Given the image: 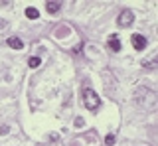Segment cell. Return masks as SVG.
Here are the masks:
<instances>
[{
	"mask_svg": "<svg viewBox=\"0 0 158 146\" xmlns=\"http://www.w3.org/2000/svg\"><path fill=\"white\" fill-rule=\"evenodd\" d=\"M83 101H85V107L89 111H97L101 105V99L93 89H83Z\"/></svg>",
	"mask_w": 158,
	"mask_h": 146,
	"instance_id": "6da1fadb",
	"label": "cell"
},
{
	"mask_svg": "<svg viewBox=\"0 0 158 146\" xmlns=\"http://www.w3.org/2000/svg\"><path fill=\"white\" fill-rule=\"evenodd\" d=\"M117 24H118L121 28L131 26V24H132V12H131V10H123L121 14H118V20H117Z\"/></svg>",
	"mask_w": 158,
	"mask_h": 146,
	"instance_id": "7a4b0ae2",
	"label": "cell"
},
{
	"mask_svg": "<svg viewBox=\"0 0 158 146\" xmlns=\"http://www.w3.org/2000/svg\"><path fill=\"white\" fill-rule=\"evenodd\" d=\"M132 46H135V50L142 51L146 47V38L140 36V34H135V36H132Z\"/></svg>",
	"mask_w": 158,
	"mask_h": 146,
	"instance_id": "3957f363",
	"label": "cell"
},
{
	"mask_svg": "<svg viewBox=\"0 0 158 146\" xmlns=\"http://www.w3.org/2000/svg\"><path fill=\"white\" fill-rule=\"evenodd\" d=\"M109 47H111V51H121V42H118V34H111V36H109Z\"/></svg>",
	"mask_w": 158,
	"mask_h": 146,
	"instance_id": "277c9868",
	"label": "cell"
},
{
	"mask_svg": "<svg viewBox=\"0 0 158 146\" xmlns=\"http://www.w3.org/2000/svg\"><path fill=\"white\" fill-rule=\"evenodd\" d=\"M8 46L12 47V50H22L24 47V43H22V40H20V38H8Z\"/></svg>",
	"mask_w": 158,
	"mask_h": 146,
	"instance_id": "5b68a950",
	"label": "cell"
},
{
	"mask_svg": "<svg viewBox=\"0 0 158 146\" xmlns=\"http://www.w3.org/2000/svg\"><path fill=\"white\" fill-rule=\"evenodd\" d=\"M46 8H48V12H49V14H56L59 8H61V2H48V4H46Z\"/></svg>",
	"mask_w": 158,
	"mask_h": 146,
	"instance_id": "8992f818",
	"label": "cell"
},
{
	"mask_svg": "<svg viewBox=\"0 0 158 146\" xmlns=\"http://www.w3.org/2000/svg\"><path fill=\"white\" fill-rule=\"evenodd\" d=\"M26 16L30 18V20H36V18L40 16V12L36 10V8H32V6H30V8H26Z\"/></svg>",
	"mask_w": 158,
	"mask_h": 146,
	"instance_id": "52a82bcc",
	"label": "cell"
},
{
	"mask_svg": "<svg viewBox=\"0 0 158 146\" xmlns=\"http://www.w3.org/2000/svg\"><path fill=\"white\" fill-rule=\"evenodd\" d=\"M40 63H42V59H40V57H30V59H28V65L32 67V69L40 67Z\"/></svg>",
	"mask_w": 158,
	"mask_h": 146,
	"instance_id": "ba28073f",
	"label": "cell"
},
{
	"mask_svg": "<svg viewBox=\"0 0 158 146\" xmlns=\"http://www.w3.org/2000/svg\"><path fill=\"white\" fill-rule=\"evenodd\" d=\"M105 144L107 146H113V144H115V134H107L105 136Z\"/></svg>",
	"mask_w": 158,
	"mask_h": 146,
	"instance_id": "9c48e42d",
	"label": "cell"
},
{
	"mask_svg": "<svg viewBox=\"0 0 158 146\" xmlns=\"http://www.w3.org/2000/svg\"><path fill=\"white\" fill-rule=\"evenodd\" d=\"M142 65H144L146 69H154V67H156V61H154V59H150V61H144Z\"/></svg>",
	"mask_w": 158,
	"mask_h": 146,
	"instance_id": "30bf717a",
	"label": "cell"
},
{
	"mask_svg": "<svg viewBox=\"0 0 158 146\" xmlns=\"http://www.w3.org/2000/svg\"><path fill=\"white\" fill-rule=\"evenodd\" d=\"M75 126H83V119H81V116H77V119H75Z\"/></svg>",
	"mask_w": 158,
	"mask_h": 146,
	"instance_id": "8fae6325",
	"label": "cell"
}]
</instances>
